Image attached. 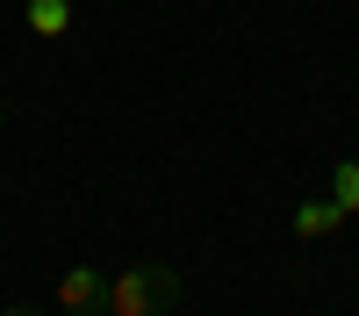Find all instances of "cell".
I'll return each mask as SVG.
<instances>
[{
  "mask_svg": "<svg viewBox=\"0 0 359 316\" xmlns=\"http://www.w3.org/2000/svg\"><path fill=\"white\" fill-rule=\"evenodd\" d=\"M29 29H36V36H65L72 29V0H29Z\"/></svg>",
  "mask_w": 359,
  "mask_h": 316,
  "instance_id": "obj_4",
  "label": "cell"
},
{
  "mask_svg": "<svg viewBox=\"0 0 359 316\" xmlns=\"http://www.w3.org/2000/svg\"><path fill=\"white\" fill-rule=\"evenodd\" d=\"M108 295H115V280L94 273V266H72L65 280H57V309L65 316H108Z\"/></svg>",
  "mask_w": 359,
  "mask_h": 316,
  "instance_id": "obj_2",
  "label": "cell"
},
{
  "mask_svg": "<svg viewBox=\"0 0 359 316\" xmlns=\"http://www.w3.org/2000/svg\"><path fill=\"white\" fill-rule=\"evenodd\" d=\"M0 316H43V309H29V302H15V309H0Z\"/></svg>",
  "mask_w": 359,
  "mask_h": 316,
  "instance_id": "obj_6",
  "label": "cell"
},
{
  "mask_svg": "<svg viewBox=\"0 0 359 316\" xmlns=\"http://www.w3.org/2000/svg\"><path fill=\"white\" fill-rule=\"evenodd\" d=\"M331 201H338L345 216H359V158H338L331 165Z\"/></svg>",
  "mask_w": 359,
  "mask_h": 316,
  "instance_id": "obj_5",
  "label": "cell"
},
{
  "mask_svg": "<svg viewBox=\"0 0 359 316\" xmlns=\"http://www.w3.org/2000/svg\"><path fill=\"white\" fill-rule=\"evenodd\" d=\"M338 223H345V209H338V201H294V238H302V245L331 238Z\"/></svg>",
  "mask_w": 359,
  "mask_h": 316,
  "instance_id": "obj_3",
  "label": "cell"
},
{
  "mask_svg": "<svg viewBox=\"0 0 359 316\" xmlns=\"http://www.w3.org/2000/svg\"><path fill=\"white\" fill-rule=\"evenodd\" d=\"M165 309H180V273L172 266H130V273H115L108 316H165Z\"/></svg>",
  "mask_w": 359,
  "mask_h": 316,
  "instance_id": "obj_1",
  "label": "cell"
}]
</instances>
